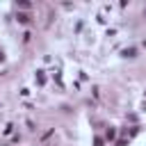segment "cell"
Listing matches in <instances>:
<instances>
[{
    "label": "cell",
    "instance_id": "3",
    "mask_svg": "<svg viewBox=\"0 0 146 146\" xmlns=\"http://www.w3.org/2000/svg\"><path fill=\"white\" fill-rule=\"evenodd\" d=\"M137 55V48H125L123 50V57H135Z\"/></svg>",
    "mask_w": 146,
    "mask_h": 146
},
{
    "label": "cell",
    "instance_id": "1",
    "mask_svg": "<svg viewBox=\"0 0 146 146\" xmlns=\"http://www.w3.org/2000/svg\"><path fill=\"white\" fill-rule=\"evenodd\" d=\"M16 21H18V23H23V25H27V23H30V16H27V14H23V11H18V14H16Z\"/></svg>",
    "mask_w": 146,
    "mask_h": 146
},
{
    "label": "cell",
    "instance_id": "7",
    "mask_svg": "<svg viewBox=\"0 0 146 146\" xmlns=\"http://www.w3.org/2000/svg\"><path fill=\"white\" fill-rule=\"evenodd\" d=\"M2 59H5V55H2V50H0V62H2Z\"/></svg>",
    "mask_w": 146,
    "mask_h": 146
},
{
    "label": "cell",
    "instance_id": "5",
    "mask_svg": "<svg viewBox=\"0 0 146 146\" xmlns=\"http://www.w3.org/2000/svg\"><path fill=\"white\" fill-rule=\"evenodd\" d=\"M103 144H105L103 137H96V139H94V146H103Z\"/></svg>",
    "mask_w": 146,
    "mask_h": 146
},
{
    "label": "cell",
    "instance_id": "6",
    "mask_svg": "<svg viewBox=\"0 0 146 146\" xmlns=\"http://www.w3.org/2000/svg\"><path fill=\"white\" fill-rule=\"evenodd\" d=\"M18 7H23V9H27V7H30V2H27V0H21V2H18Z\"/></svg>",
    "mask_w": 146,
    "mask_h": 146
},
{
    "label": "cell",
    "instance_id": "2",
    "mask_svg": "<svg viewBox=\"0 0 146 146\" xmlns=\"http://www.w3.org/2000/svg\"><path fill=\"white\" fill-rule=\"evenodd\" d=\"M36 84H46V75H43V71H36Z\"/></svg>",
    "mask_w": 146,
    "mask_h": 146
},
{
    "label": "cell",
    "instance_id": "4",
    "mask_svg": "<svg viewBox=\"0 0 146 146\" xmlns=\"http://www.w3.org/2000/svg\"><path fill=\"white\" fill-rule=\"evenodd\" d=\"M114 137H116V130L110 128V130H107V139H114Z\"/></svg>",
    "mask_w": 146,
    "mask_h": 146
}]
</instances>
